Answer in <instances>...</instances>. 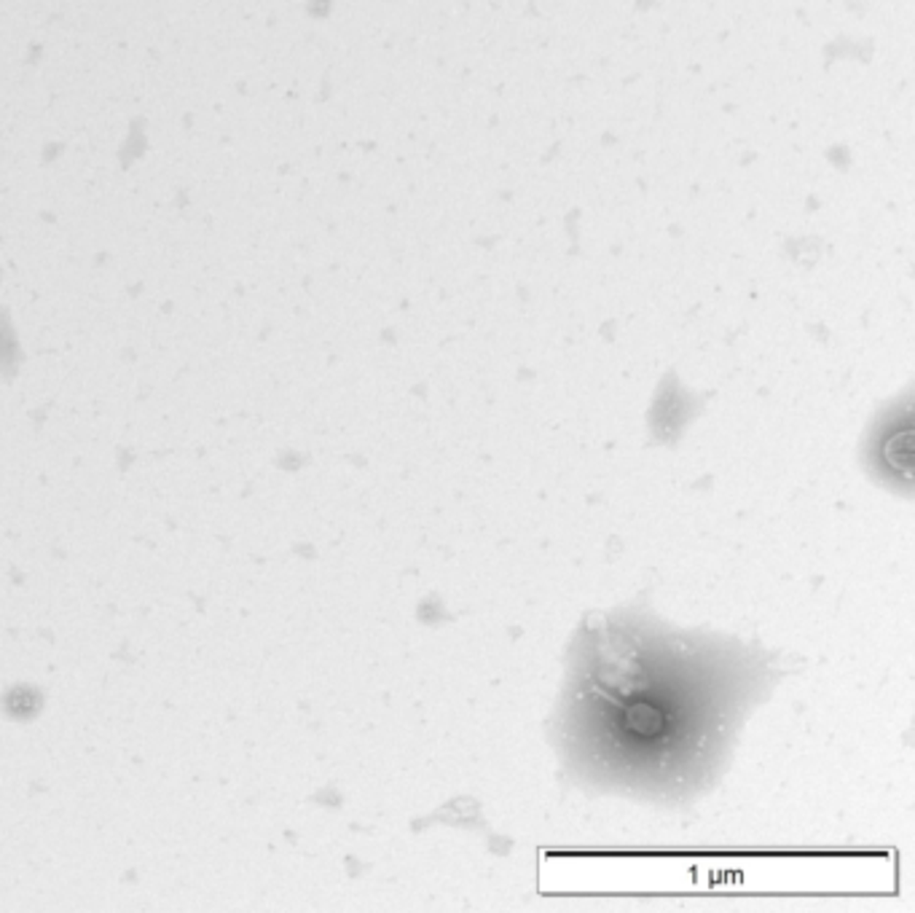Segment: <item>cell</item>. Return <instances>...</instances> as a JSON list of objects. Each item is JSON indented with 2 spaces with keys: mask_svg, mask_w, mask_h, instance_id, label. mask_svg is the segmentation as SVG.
<instances>
[{
  "mask_svg": "<svg viewBox=\"0 0 915 913\" xmlns=\"http://www.w3.org/2000/svg\"><path fill=\"white\" fill-rule=\"evenodd\" d=\"M623 725L625 730H631L633 737H642V739H655L661 737L666 725H669V717L663 709L647 704V701H636L625 709L623 714Z\"/></svg>",
  "mask_w": 915,
  "mask_h": 913,
  "instance_id": "1",
  "label": "cell"
},
{
  "mask_svg": "<svg viewBox=\"0 0 915 913\" xmlns=\"http://www.w3.org/2000/svg\"><path fill=\"white\" fill-rule=\"evenodd\" d=\"M880 456L886 460V465L894 473L910 476V460H912V430L904 425L894 433L886 435L883 446H880Z\"/></svg>",
  "mask_w": 915,
  "mask_h": 913,
  "instance_id": "2",
  "label": "cell"
}]
</instances>
